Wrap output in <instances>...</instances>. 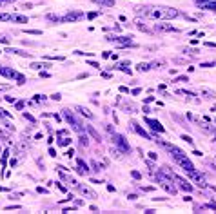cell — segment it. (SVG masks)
I'll return each instance as SVG.
<instances>
[{
	"label": "cell",
	"instance_id": "1",
	"mask_svg": "<svg viewBox=\"0 0 216 214\" xmlns=\"http://www.w3.org/2000/svg\"><path fill=\"white\" fill-rule=\"evenodd\" d=\"M138 15H144L147 18H153V20H171V18H178L180 11L173 7H145L140 6L135 9Z\"/></svg>",
	"mask_w": 216,
	"mask_h": 214
},
{
	"label": "cell",
	"instance_id": "2",
	"mask_svg": "<svg viewBox=\"0 0 216 214\" xmlns=\"http://www.w3.org/2000/svg\"><path fill=\"white\" fill-rule=\"evenodd\" d=\"M64 116H66V120L69 122V125L75 129L76 133H80V134H82V133L85 131V127H84V123H82V120L71 111V109H64Z\"/></svg>",
	"mask_w": 216,
	"mask_h": 214
},
{
	"label": "cell",
	"instance_id": "3",
	"mask_svg": "<svg viewBox=\"0 0 216 214\" xmlns=\"http://www.w3.org/2000/svg\"><path fill=\"white\" fill-rule=\"evenodd\" d=\"M156 182H158L169 194H176V185H174V183H171L173 180H171V178H165V174L162 172V171L156 174Z\"/></svg>",
	"mask_w": 216,
	"mask_h": 214
},
{
	"label": "cell",
	"instance_id": "4",
	"mask_svg": "<svg viewBox=\"0 0 216 214\" xmlns=\"http://www.w3.org/2000/svg\"><path fill=\"white\" fill-rule=\"evenodd\" d=\"M0 74H2V76H6V78H17V80H18V85H22V83L26 82V78H24L20 73H17L15 69H11V67H2V66H0Z\"/></svg>",
	"mask_w": 216,
	"mask_h": 214
},
{
	"label": "cell",
	"instance_id": "5",
	"mask_svg": "<svg viewBox=\"0 0 216 214\" xmlns=\"http://www.w3.org/2000/svg\"><path fill=\"white\" fill-rule=\"evenodd\" d=\"M109 42H115L116 47H127L133 46V36H107Z\"/></svg>",
	"mask_w": 216,
	"mask_h": 214
},
{
	"label": "cell",
	"instance_id": "6",
	"mask_svg": "<svg viewBox=\"0 0 216 214\" xmlns=\"http://www.w3.org/2000/svg\"><path fill=\"white\" fill-rule=\"evenodd\" d=\"M187 174H189V178H191V180H193V182H194L198 187H203V189L207 187V183H205L203 174H202V172H198L196 169H193V171H187Z\"/></svg>",
	"mask_w": 216,
	"mask_h": 214
},
{
	"label": "cell",
	"instance_id": "7",
	"mask_svg": "<svg viewBox=\"0 0 216 214\" xmlns=\"http://www.w3.org/2000/svg\"><path fill=\"white\" fill-rule=\"evenodd\" d=\"M113 142H115V145L118 147L122 152H127V151L131 149V147H129V143H127V140H125L124 136H122V134H113Z\"/></svg>",
	"mask_w": 216,
	"mask_h": 214
},
{
	"label": "cell",
	"instance_id": "8",
	"mask_svg": "<svg viewBox=\"0 0 216 214\" xmlns=\"http://www.w3.org/2000/svg\"><path fill=\"white\" fill-rule=\"evenodd\" d=\"M171 180H173L174 183H178V187L182 189V191H185V192H191V191H193V185H191L187 180H184V178L176 176L174 172H173V176H171Z\"/></svg>",
	"mask_w": 216,
	"mask_h": 214
},
{
	"label": "cell",
	"instance_id": "9",
	"mask_svg": "<svg viewBox=\"0 0 216 214\" xmlns=\"http://www.w3.org/2000/svg\"><path fill=\"white\" fill-rule=\"evenodd\" d=\"M82 18H85V15L82 11H69L66 17H62V22H78Z\"/></svg>",
	"mask_w": 216,
	"mask_h": 214
},
{
	"label": "cell",
	"instance_id": "10",
	"mask_svg": "<svg viewBox=\"0 0 216 214\" xmlns=\"http://www.w3.org/2000/svg\"><path fill=\"white\" fill-rule=\"evenodd\" d=\"M154 29H156V31H162V33H178V27L173 26V24H167V22L156 24Z\"/></svg>",
	"mask_w": 216,
	"mask_h": 214
},
{
	"label": "cell",
	"instance_id": "11",
	"mask_svg": "<svg viewBox=\"0 0 216 214\" xmlns=\"http://www.w3.org/2000/svg\"><path fill=\"white\" fill-rule=\"evenodd\" d=\"M194 4L202 9H207V11H216V0H196Z\"/></svg>",
	"mask_w": 216,
	"mask_h": 214
},
{
	"label": "cell",
	"instance_id": "12",
	"mask_svg": "<svg viewBox=\"0 0 216 214\" xmlns=\"http://www.w3.org/2000/svg\"><path fill=\"white\" fill-rule=\"evenodd\" d=\"M191 120H194L196 123H198L200 129H202L203 133H207V134H213V133H214V127H213V125H209L207 120H200V118H196V116H193Z\"/></svg>",
	"mask_w": 216,
	"mask_h": 214
},
{
	"label": "cell",
	"instance_id": "13",
	"mask_svg": "<svg viewBox=\"0 0 216 214\" xmlns=\"http://www.w3.org/2000/svg\"><path fill=\"white\" fill-rule=\"evenodd\" d=\"M145 123H147V125H149L151 129H153V131H158V133H165V129L160 125V122H158V120H151V118H147V120H145Z\"/></svg>",
	"mask_w": 216,
	"mask_h": 214
},
{
	"label": "cell",
	"instance_id": "14",
	"mask_svg": "<svg viewBox=\"0 0 216 214\" xmlns=\"http://www.w3.org/2000/svg\"><path fill=\"white\" fill-rule=\"evenodd\" d=\"M85 129H87V133L91 134V138H93V140H96L98 143H102V136H100V134H98V131H96L95 127H93V125H87Z\"/></svg>",
	"mask_w": 216,
	"mask_h": 214
},
{
	"label": "cell",
	"instance_id": "15",
	"mask_svg": "<svg viewBox=\"0 0 216 214\" xmlns=\"http://www.w3.org/2000/svg\"><path fill=\"white\" fill-rule=\"evenodd\" d=\"M200 93H202V96L205 98V100H214V98H216V93L211 91V89H207V87H202V91H200Z\"/></svg>",
	"mask_w": 216,
	"mask_h": 214
},
{
	"label": "cell",
	"instance_id": "16",
	"mask_svg": "<svg viewBox=\"0 0 216 214\" xmlns=\"http://www.w3.org/2000/svg\"><path fill=\"white\" fill-rule=\"evenodd\" d=\"M6 53H13V54H18V56H26V58H31V53H26L22 49H13V47H7Z\"/></svg>",
	"mask_w": 216,
	"mask_h": 214
},
{
	"label": "cell",
	"instance_id": "17",
	"mask_svg": "<svg viewBox=\"0 0 216 214\" xmlns=\"http://www.w3.org/2000/svg\"><path fill=\"white\" fill-rule=\"evenodd\" d=\"M131 125H133V129H135V131L138 133L140 136H144L145 140H151V136H149V134H147V133H145V131H144V129H142V127H140V125H138V123H136V122H133Z\"/></svg>",
	"mask_w": 216,
	"mask_h": 214
},
{
	"label": "cell",
	"instance_id": "18",
	"mask_svg": "<svg viewBox=\"0 0 216 214\" xmlns=\"http://www.w3.org/2000/svg\"><path fill=\"white\" fill-rule=\"evenodd\" d=\"M76 111L80 113L82 116H87L89 120H93V118H95V114H93V113L89 111V109H85V107H82V105H78V107H76Z\"/></svg>",
	"mask_w": 216,
	"mask_h": 214
},
{
	"label": "cell",
	"instance_id": "19",
	"mask_svg": "<svg viewBox=\"0 0 216 214\" xmlns=\"http://www.w3.org/2000/svg\"><path fill=\"white\" fill-rule=\"evenodd\" d=\"M11 22H18V24H27V17H24V15H13V17H11Z\"/></svg>",
	"mask_w": 216,
	"mask_h": 214
},
{
	"label": "cell",
	"instance_id": "20",
	"mask_svg": "<svg viewBox=\"0 0 216 214\" xmlns=\"http://www.w3.org/2000/svg\"><path fill=\"white\" fill-rule=\"evenodd\" d=\"M93 2H96L98 6H102V7H111L113 4H115V0H93Z\"/></svg>",
	"mask_w": 216,
	"mask_h": 214
},
{
	"label": "cell",
	"instance_id": "21",
	"mask_svg": "<svg viewBox=\"0 0 216 214\" xmlns=\"http://www.w3.org/2000/svg\"><path fill=\"white\" fill-rule=\"evenodd\" d=\"M80 191H82V192H84V194H85V196H91V198H96V194H95V192H93V191H91V189H89V187H85V185H80Z\"/></svg>",
	"mask_w": 216,
	"mask_h": 214
},
{
	"label": "cell",
	"instance_id": "22",
	"mask_svg": "<svg viewBox=\"0 0 216 214\" xmlns=\"http://www.w3.org/2000/svg\"><path fill=\"white\" fill-rule=\"evenodd\" d=\"M76 163H78V167H80V169H82V171H84L85 174L89 172V167H87V163H85L84 160H76Z\"/></svg>",
	"mask_w": 216,
	"mask_h": 214
},
{
	"label": "cell",
	"instance_id": "23",
	"mask_svg": "<svg viewBox=\"0 0 216 214\" xmlns=\"http://www.w3.org/2000/svg\"><path fill=\"white\" fill-rule=\"evenodd\" d=\"M11 17L13 15L9 13H0V22H11Z\"/></svg>",
	"mask_w": 216,
	"mask_h": 214
},
{
	"label": "cell",
	"instance_id": "24",
	"mask_svg": "<svg viewBox=\"0 0 216 214\" xmlns=\"http://www.w3.org/2000/svg\"><path fill=\"white\" fill-rule=\"evenodd\" d=\"M136 69L144 73V71H149V69H151V66H149V64H144V62H142V64H138V67H136Z\"/></svg>",
	"mask_w": 216,
	"mask_h": 214
},
{
	"label": "cell",
	"instance_id": "25",
	"mask_svg": "<svg viewBox=\"0 0 216 214\" xmlns=\"http://www.w3.org/2000/svg\"><path fill=\"white\" fill-rule=\"evenodd\" d=\"M182 53H185V54H193V56H194V54H198V49H189V47H184V49H182Z\"/></svg>",
	"mask_w": 216,
	"mask_h": 214
},
{
	"label": "cell",
	"instance_id": "26",
	"mask_svg": "<svg viewBox=\"0 0 216 214\" xmlns=\"http://www.w3.org/2000/svg\"><path fill=\"white\" fill-rule=\"evenodd\" d=\"M71 143V138H64V140L58 142V147H66V145H69Z\"/></svg>",
	"mask_w": 216,
	"mask_h": 214
},
{
	"label": "cell",
	"instance_id": "27",
	"mask_svg": "<svg viewBox=\"0 0 216 214\" xmlns=\"http://www.w3.org/2000/svg\"><path fill=\"white\" fill-rule=\"evenodd\" d=\"M111 154H113V158H120L122 151H120V149H111Z\"/></svg>",
	"mask_w": 216,
	"mask_h": 214
},
{
	"label": "cell",
	"instance_id": "28",
	"mask_svg": "<svg viewBox=\"0 0 216 214\" xmlns=\"http://www.w3.org/2000/svg\"><path fill=\"white\" fill-rule=\"evenodd\" d=\"M80 143H82L84 147H87V145H89V138H85L84 134H82V136H80Z\"/></svg>",
	"mask_w": 216,
	"mask_h": 214
},
{
	"label": "cell",
	"instance_id": "29",
	"mask_svg": "<svg viewBox=\"0 0 216 214\" xmlns=\"http://www.w3.org/2000/svg\"><path fill=\"white\" fill-rule=\"evenodd\" d=\"M33 69H42V67H49V64H31Z\"/></svg>",
	"mask_w": 216,
	"mask_h": 214
},
{
	"label": "cell",
	"instance_id": "30",
	"mask_svg": "<svg viewBox=\"0 0 216 214\" xmlns=\"http://www.w3.org/2000/svg\"><path fill=\"white\" fill-rule=\"evenodd\" d=\"M26 33L27 34H36V36H38V34H42V31H38V29H26Z\"/></svg>",
	"mask_w": 216,
	"mask_h": 214
},
{
	"label": "cell",
	"instance_id": "31",
	"mask_svg": "<svg viewBox=\"0 0 216 214\" xmlns=\"http://www.w3.org/2000/svg\"><path fill=\"white\" fill-rule=\"evenodd\" d=\"M182 140H185V142L189 143V145H193V138H191V136H187V134H182Z\"/></svg>",
	"mask_w": 216,
	"mask_h": 214
},
{
	"label": "cell",
	"instance_id": "32",
	"mask_svg": "<svg viewBox=\"0 0 216 214\" xmlns=\"http://www.w3.org/2000/svg\"><path fill=\"white\" fill-rule=\"evenodd\" d=\"M202 67H216V62H203Z\"/></svg>",
	"mask_w": 216,
	"mask_h": 214
},
{
	"label": "cell",
	"instance_id": "33",
	"mask_svg": "<svg viewBox=\"0 0 216 214\" xmlns=\"http://www.w3.org/2000/svg\"><path fill=\"white\" fill-rule=\"evenodd\" d=\"M24 118H26V120H29L31 123H35V118H33V116H31L29 113H24Z\"/></svg>",
	"mask_w": 216,
	"mask_h": 214
},
{
	"label": "cell",
	"instance_id": "34",
	"mask_svg": "<svg viewBox=\"0 0 216 214\" xmlns=\"http://www.w3.org/2000/svg\"><path fill=\"white\" fill-rule=\"evenodd\" d=\"M131 174H133V178H135V180H140V178H142V174L138 171H131Z\"/></svg>",
	"mask_w": 216,
	"mask_h": 214
},
{
	"label": "cell",
	"instance_id": "35",
	"mask_svg": "<svg viewBox=\"0 0 216 214\" xmlns=\"http://www.w3.org/2000/svg\"><path fill=\"white\" fill-rule=\"evenodd\" d=\"M11 85H7V83H0V91H9Z\"/></svg>",
	"mask_w": 216,
	"mask_h": 214
},
{
	"label": "cell",
	"instance_id": "36",
	"mask_svg": "<svg viewBox=\"0 0 216 214\" xmlns=\"http://www.w3.org/2000/svg\"><path fill=\"white\" fill-rule=\"evenodd\" d=\"M7 156H9V151H4V152H2V162H4V163L7 162Z\"/></svg>",
	"mask_w": 216,
	"mask_h": 214
},
{
	"label": "cell",
	"instance_id": "37",
	"mask_svg": "<svg viewBox=\"0 0 216 214\" xmlns=\"http://www.w3.org/2000/svg\"><path fill=\"white\" fill-rule=\"evenodd\" d=\"M9 116H11L9 113H6V111H2V109H0V118H9Z\"/></svg>",
	"mask_w": 216,
	"mask_h": 214
},
{
	"label": "cell",
	"instance_id": "38",
	"mask_svg": "<svg viewBox=\"0 0 216 214\" xmlns=\"http://www.w3.org/2000/svg\"><path fill=\"white\" fill-rule=\"evenodd\" d=\"M24 105H26V102H17V109H18V111H22Z\"/></svg>",
	"mask_w": 216,
	"mask_h": 214
},
{
	"label": "cell",
	"instance_id": "39",
	"mask_svg": "<svg viewBox=\"0 0 216 214\" xmlns=\"http://www.w3.org/2000/svg\"><path fill=\"white\" fill-rule=\"evenodd\" d=\"M6 100H7L9 103H15V102H17V98H15V96H6Z\"/></svg>",
	"mask_w": 216,
	"mask_h": 214
},
{
	"label": "cell",
	"instance_id": "40",
	"mask_svg": "<svg viewBox=\"0 0 216 214\" xmlns=\"http://www.w3.org/2000/svg\"><path fill=\"white\" fill-rule=\"evenodd\" d=\"M51 98H53V100H60V98H62V94H60V93H55Z\"/></svg>",
	"mask_w": 216,
	"mask_h": 214
},
{
	"label": "cell",
	"instance_id": "41",
	"mask_svg": "<svg viewBox=\"0 0 216 214\" xmlns=\"http://www.w3.org/2000/svg\"><path fill=\"white\" fill-rule=\"evenodd\" d=\"M187 80H189L187 76H178V78H176V82H187Z\"/></svg>",
	"mask_w": 216,
	"mask_h": 214
},
{
	"label": "cell",
	"instance_id": "42",
	"mask_svg": "<svg viewBox=\"0 0 216 214\" xmlns=\"http://www.w3.org/2000/svg\"><path fill=\"white\" fill-rule=\"evenodd\" d=\"M98 17V13H89V15H87V18H96Z\"/></svg>",
	"mask_w": 216,
	"mask_h": 214
},
{
	"label": "cell",
	"instance_id": "43",
	"mask_svg": "<svg viewBox=\"0 0 216 214\" xmlns=\"http://www.w3.org/2000/svg\"><path fill=\"white\" fill-rule=\"evenodd\" d=\"M127 198H129V200H136L138 196H136V194H127Z\"/></svg>",
	"mask_w": 216,
	"mask_h": 214
},
{
	"label": "cell",
	"instance_id": "44",
	"mask_svg": "<svg viewBox=\"0 0 216 214\" xmlns=\"http://www.w3.org/2000/svg\"><path fill=\"white\" fill-rule=\"evenodd\" d=\"M40 76H42V78H49V73H46V71H42V73H40Z\"/></svg>",
	"mask_w": 216,
	"mask_h": 214
},
{
	"label": "cell",
	"instance_id": "45",
	"mask_svg": "<svg viewBox=\"0 0 216 214\" xmlns=\"http://www.w3.org/2000/svg\"><path fill=\"white\" fill-rule=\"evenodd\" d=\"M11 209H20V205H11V207H6V211H11Z\"/></svg>",
	"mask_w": 216,
	"mask_h": 214
},
{
	"label": "cell",
	"instance_id": "46",
	"mask_svg": "<svg viewBox=\"0 0 216 214\" xmlns=\"http://www.w3.org/2000/svg\"><path fill=\"white\" fill-rule=\"evenodd\" d=\"M49 154H51V156H56V151H55V149L51 147V149H49Z\"/></svg>",
	"mask_w": 216,
	"mask_h": 214
},
{
	"label": "cell",
	"instance_id": "47",
	"mask_svg": "<svg viewBox=\"0 0 216 214\" xmlns=\"http://www.w3.org/2000/svg\"><path fill=\"white\" fill-rule=\"evenodd\" d=\"M142 191H145V192H151V191H153V187H142Z\"/></svg>",
	"mask_w": 216,
	"mask_h": 214
},
{
	"label": "cell",
	"instance_id": "48",
	"mask_svg": "<svg viewBox=\"0 0 216 214\" xmlns=\"http://www.w3.org/2000/svg\"><path fill=\"white\" fill-rule=\"evenodd\" d=\"M0 44H9V38H0Z\"/></svg>",
	"mask_w": 216,
	"mask_h": 214
},
{
	"label": "cell",
	"instance_id": "49",
	"mask_svg": "<svg viewBox=\"0 0 216 214\" xmlns=\"http://www.w3.org/2000/svg\"><path fill=\"white\" fill-rule=\"evenodd\" d=\"M7 2H13V0H4V4H7Z\"/></svg>",
	"mask_w": 216,
	"mask_h": 214
},
{
	"label": "cell",
	"instance_id": "50",
	"mask_svg": "<svg viewBox=\"0 0 216 214\" xmlns=\"http://www.w3.org/2000/svg\"><path fill=\"white\" fill-rule=\"evenodd\" d=\"M2 4H4V0H0V6H2Z\"/></svg>",
	"mask_w": 216,
	"mask_h": 214
},
{
	"label": "cell",
	"instance_id": "51",
	"mask_svg": "<svg viewBox=\"0 0 216 214\" xmlns=\"http://www.w3.org/2000/svg\"><path fill=\"white\" fill-rule=\"evenodd\" d=\"M214 140H216V136H214Z\"/></svg>",
	"mask_w": 216,
	"mask_h": 214
}]
</instances>
